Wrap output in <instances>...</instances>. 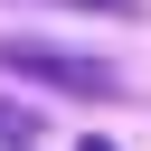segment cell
Wrapping results in <instances>:
<instances>
[{"instance_id":"1","label":"cell","mask_w":151,"mask_h":151,"mask_svg":"<svg viewBox=\"0 0 151 151\" xmlns=\"http://www.w3.org/2000/svg\"><path fill=\"white\" fill-rule=\"evenodd\" d=\"M0 66L9 76H38V85H66V94H113V66L104 57H76L57 38H0Z\"/></svg>"},{"instance_id":"2","label":"cell","mask_w":151,"mask_h":151,"mask_svg":"<svg viewBox=\"0 0 151 151\" xmlns=\"http://www.w3.org/2000/svg\"><path fill=\"white\" fill-rule=\"evenodd\" d=\"M28 132H38V113L28 104H0V142H28Z\"/></svg>"},{"instance_id":"4","label":"cell","mask_w":151,"mask_h":151,"mask_svg":"<svg viewBox=\"0 0 151 151\" xmlns=\"http://www.w3.org/2000/svg\"><path fill=\"white\" fill-rule=\"evenodd\" d=\"M76 151H113V142H76Z\"/></svg>"},{"instance_id":"3","label":"cell","mask_w":151,"mask_h":151,"mask_svg":"<svg viewBox=\"0 0 151 151\" xmlns=\"http://www.w3.org/2000/svg\"><path fill=\"white\" fill-rule=\"evenodd\" d=\"M47 9H104V19H132L142 0H47Z\"/></svg>"}]
</instances>
